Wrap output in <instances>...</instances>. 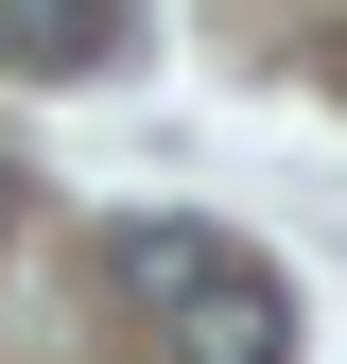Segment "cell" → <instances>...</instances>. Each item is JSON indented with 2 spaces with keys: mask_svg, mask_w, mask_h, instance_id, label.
Here are the masks:
<instances>
[{
  "mask_svg": "<svg viewBox=\"0 0 347 364\" xmlns=\"http://www.w3.org/2000/svg\"><path fill=\"white\" fill-rule=\"evenodd\" d=\"M105 278H122V312H139L174 364H278V347H295L278 278H260V260H226L208 225H122Z\"/></svg>",
  "mask_w": 347,
  "mask_h": 364,
  "instance_id": "6da1fadb",
  "label": "cell"
},
{
  "mask_svg": "<svg viewBox=\"0 0 347 364\" xmlns=\"http://www.w3.org/2000/svg\"><path fill=\"white\" fill-rule=\"evenodd\" d=\"M0 70H35V87L105 70V0H0Z\"/></svg>",
  "mask_w": 347,
  "mask_h": 364,
  "instance_id": "7a4b0ae2",
  "label": "cell"
}]
</instances>
